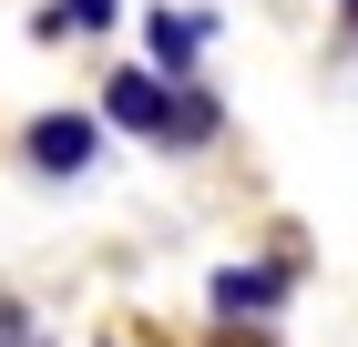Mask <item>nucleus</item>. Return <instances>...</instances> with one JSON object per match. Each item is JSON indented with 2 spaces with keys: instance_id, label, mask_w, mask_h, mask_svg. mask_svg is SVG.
<instances>
[{
  "instance_id": "obj_6",
  "label": "nucleus",
  "mask_w": 358,
  "mask_h": 347,
  "mask_svg": "<svg viewBox=\"0 0 358 347\" xmlns=\"http://www.w3.org/2000/svg\"><path fill=\"white\" fill-rule=\"evenodd\" d=\"M0 347H31V317L10 307V296H0Z\"/></svg>"
},
{
  "instance_id": "obj_3",
  "label": "nucleus",
  "mask_w": 358,
  "mask_h": 347,
  "mask_svg": "<svg viewBox=\"0 0 358 347\" xmlns=\"http://www.w3.org/2000/svg\"><path fill=\"white\" fill-rule=\"evenodd\" d=\"M287 296V266H225L215 276V317H266Z\"/></svg>"
},
{
  "instance_id": "obj_7",
  "label": "nucleus",
  "mask_w": 358,
  "mask_h": 347,
  "mask_svg": "<svg viewBox=\"0 0 358 347\" xmlns=\"http://www.w3.org/2000/svg\"><path fill=\"white\" fill-rule=\"evenodd\" d=\"M348 10H358V0H348Z\"/></svg>"
},
{
  "instance_id": "obj_5",
  "label": "nucleus",
  "mask_w": 358,
  "mask_h": 347,
  "mask_svg": "<svg viewBox=\"0 0 358 347\" xmlns=\"http://www.w3.org/2000/svg\"><path fill=\"white\" fill-rule=\"evenodd\" d=\"M103 21H113V0H62V10H41L52 41H62V31H103Z\"/></svg>"
},
{
  "instance_id": "obj_2",
  "label": "nucleus",
  "mask_w": 358,
  "mask_h": 347,
  "mask_svg": "<svg viewBox=\"0 0 358 347\" xmlns=\"http://www.w3.org/2000/svg\"><path fill=\"white\" fill-rule=\"evenodd\" d=\"M92 154H103V123H92V112H41V123L21 133V163H31V174H83Z\"/></svg>"
},
{
  "instance_id": "obj_1",
  "label": "nucleus",
  "mask_w": 358,
  "mask_h": 347,
  "mask_svg": "<svg viewBox=\"0 0 358 347\" xmlns=\"http://www.w3.org/2000/svg\"><path fill=\"white\" fill-rule=\"evenodd\" d=\"M103 112L123 123V133H143V143H205V133H215V103H205V92H185V82H143V72H113Z\"/></svg>"
},
{
  "instance_id": "obj_4",
  "label": "nucleus",
  "mask_w": 358,
  "mask_h": 347,
  "mask_svg": "<svg viewBox=\"0 0 358 347\" xmlns=\"http://www.w3.org/2000/svg\"><path fill=\"white\" fill-rule=\"evenodd\" d=\"M143 41H154V61H164V82H185V61L205 52V21H164V10H154V31H143Z\"/></svg>"
}]
</instances>
